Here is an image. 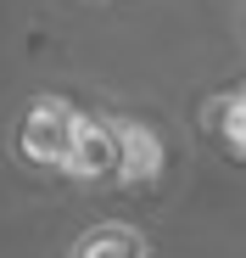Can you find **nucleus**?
<instances>
[{"instance_id": "4", "label": "nucleus", "mask_w": 246, "mask_h": 258, "mask_svg": "<svg viewBox=\"0 0 246 258\" xmlns=\"http://www.w3.org/2000/svg\"><path fill=\"white\" fill-rule=\"evenodd\" d=\"M201 129L224 146V157L246 163V84H240V90L213 96L207 107H201Z\"/></svg>"}, {"instance_id": "3", "label": "nucleus", "mask_w": 246, "mask_h": 258, "mask_svg": "<svg viewBox=\"0 0 246 258\" xmlns=\"http://www.w3.org/2000/svg\"><path fill=\"white\" fill-rule=\"evenodd\" d=\"M112 135H117V174H112V180L140 185V180H157V174H162V141L151 135L146 123L117 118V123H112Z\"/></svg>"}, {"instance_id": "2", "label": "nucleus", "mask_w": 246, "mask_h": 258, "mask_svg": "<svg viewBox=\"0 0 246 258\" xmlns=\"http://www.w3.org/2000/svg\"><path fill=\"white\" fill-rule=\"evenodd\" d=\"M62 174H73V180H112L117 174V135H112L106 118H84L78 112V129H73Z\"/></svg>"}, {"instance_id": "1", "label": "nucleus", "mask_w": 246, "mask_h": 258, "mask_svg": "<svg viewBox=\"0 0 246 258\" xmlns=\"http://www.w3.org/2000/svg\"><path fill=\"white\" fill-rule=\"evenodd\" d=\"M73 129H78V107L62 101V96H39L23 123H17V152L34 163V168H62L67 163V146H73Z\"/></svg>"}, {"instance_id": "5", "label": "nucleus", "mask_w": 246, "mask_h": 258, "mask_svg": "<svg viewBox=\"0 0 246 258\" xmlns=\"http://www.w3.org/2000/svg\"><path fill=\"white\" fill-rule=\"evenodd\" d=\"M73 258H146V236L135 225H95L78 236Z\"/></svg>"}]
</instances>
